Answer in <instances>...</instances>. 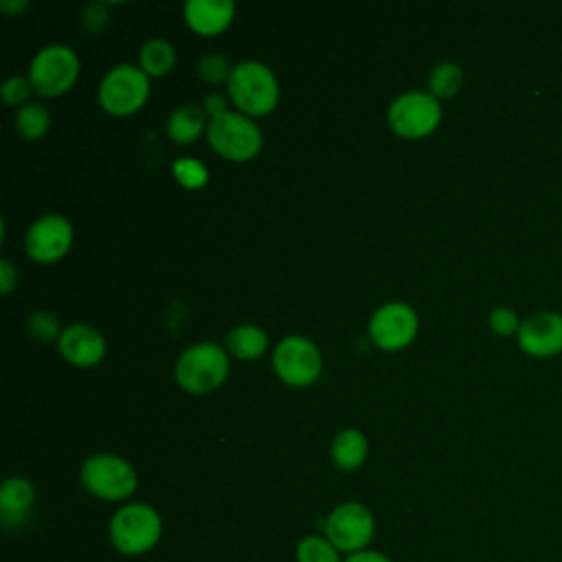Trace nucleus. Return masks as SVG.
Masks as SVG:
<instances>
[{
    "instance_id": "1",
    "label": "nucleus",
    "mask_w": 562,
    "mask_h": 562,
    "mask_svg": "<svg viewBox=\"0 0 562 562\" xmlns=\"http://www.w3.org/2000/svg\"><path fill=\"white\" fill-rule=\"evenodd\" d=\"M112 547L123 555H143L151 551L162 536V518L147 503H127L114 512L108 525Z\"/></svg>"
},
{
    "instance_id": "20",
    "label": "nucleus",
    "mask_w": 562,
    "mask_h": 562,
    "mask_svg": "<svg viewBox=\"0 0 562 562\" xmlns=\"http://www.w3.org/2000/svg\"><path fill=\"white\" fill-rule=\"evenodd\" d=\"M176 64V48L165 37H151L138 48V66L147 77H165Z\"/></svg>"
},
{
    "instance_id": "16",
    "label": "nucleus",
    "mask_w": 562,
    "mask_h": 562,
    "mask_svg": "<svg viewBox=\"0 0 562 562\" xmlns=\"http://www.w3.org/2000/svg\"><path fill=\"white\" fill-rule=\"evenodd\" d=\"M35 503V487L22 476H11L0 487V518L4 527H20Z\"/></svg>"
},
{
    "instance_id": "8",
    "label": "nucleus",
    "mask_w": 562,
    "mask_h": 562,
    "mask_svg": "<svg viewBox=\"0 0 562 562\" xmlns=\"http://www.w3.org/2000/svg\"><path fill=\"white\" fill-rule=\"evenodd\" d=\"M325 538L340 551V553H358L364 551L375 533V518L371 509L358 501H347L336 505L325 522Z\"/></svg>"
},
{
    "instance_id": "15",
    "label": "nucleus",
    "mask_w": 562,
    "mask_h": 562,
    "mask_svg": "<svg viewBox=\"0 0 562 562\" xmlns=\"http://www.w3.org/2000/svg\"><path fill=\"white\" fill-rule=\"evenodd\" d=\"M235 18V2L231 0H189L184 4V20L191 31L200 35L222 33Z\"/></svg>"
},
{
    "instance_id": "32",
    "label": "nucleus",
    "mask_w": 562,
    "mask_h": 562,
    "mask_svg": "<svg viewBox=\"0 0 562 562\" xmlns=\"http://www.w3.org/2000/svg\"><path fill=\"white\" fill-rule=\"evenodd\" d=\"M342 562H391V560H389L384 553H380V551L364 549V551H358V553L347 555Z\"/></svg>"
},
{
    "instance_id": "4",
    "label": "nucleus",
    "mask_w": 562,
    "mask_h": 562,
    "mask_svg": "<svg viewBox=\"0 0 562 562\" xmlns=\"http://www.w3.org/2000/svg\"><path fill=\"white\" fill-rule=\"evenodd\" d=\"M81 485L101 501L119 503L136 492L138 476L130 461L116 454H92L81 465Z\"/></svg>"
},
{
    "instance_id": "29",
    "label": "nucleus",
    "mask_w": 562,
    "mask_h": 562,
    "mask_svg": "<svg viewBox=\"0 0 562 562\" xmlns=\"http://www.w3.org/2000/svg\"><path fill=\"white\" fill-rule=\"evenodd\" d=\"M108 4L105 2H92L81 13V24L88 33H99L108 24Z\"/></svg>"
},
{
    "instance_id": "30",
    "label": "nucleus",
    "mask_w": 562,
    "mask_h": 562,
    "mask_svg": "<svg viewBox=\"0 0 562 562\" xmlns=\"http://www.w3.org/2000/svg\"><path fill=\"white\" fill-rule=\"evenodd\" d=\"M18 285V270L9 259H0V292L9 294Z\"/></svg>"
},
{
    "instance_id": "28",
    "label": "nucleus",
    "mask_w": 562,
    "mask_h": 562,
    "mask_svg": "<svg viewBox=\"0 0 562 562\" xmlns=\"http://www.w3.org/2000/svg\"><path fill=\"white\" fill-rule=\"evenodd\" d=\"M33 86L29 81V77H20V75H13L9 77L2 86H0V94H2V101L7 105H24L29 94H31Z\"/></svg>"
},
{
    "instance_id": "22",
    "label": "nucleus",
    "mask_w": 562,
    "mask_h": 562,
    "mask_svg": "<svg viewBox=\"0 0 562 562\" xmlns=\"http://www.w3.org/2000/svg\"><path fill=\"white\" fill-rule=\"evenodd\" d=\"M48 125H50V112L42 103L29 101L15 114V130L26 140H40L48 132Z\"/></svg>"
},
{
    "instance_id": "3",
    "label": "nucleus",
    "mask_w": 562,
    "mask_h": 562,
    "mask_svg": "<svg viewBox=\"0 0 562 562\" xmlns=\"http://www.w3.org/2000/svg\"><path fill=\"white\" fill-rule=\"evenodd\" d=\"M228 351L215 342L187 347L176 362V382L187 393H211L228 378Z\"/></svg>"
},
{
    "instance_id": "19",
    "label": "nucleus",
    "mask_w": 562,
    "mask_h": 562,
    "mask_svg": "<svg viewBox=\"0 0 562 562\" xmlns=\"http://www.w3.org/2000/svg\"><path fill=\"white\" fill-rule=\"evenodd\" d=\"M268 347V334L257 325H237L226 334V351L239 360H255Z\"/></svg>"
},
{
    "instance_id": "9",
    "label": "nucleus",
    "mask_w": 562,
    "mask_h": 562,
    "mask_svg": "<svg viewBox=\"0 0 562 562\" xmlns=\"http://www.w3.org/2000/svg\"><path fill=\"white\" fill-rule=\"evenodd\" d=\"M391 130L404 138H422L441 123V105L430 92L408 90L400 94L386 112Z\"/></svg>"
},
{
    "instance_id": "10",
    "label": "nucleus",
    "mask_w": 562,
    "mask_h": 562,
    "mask_svg": "<svg viewBox=\"0 0 562 562\" xmlns=\"http://www.w3.org/2000/svg\"><path fill=\"white\" fill-rule=\"evenodd\" d=\"M274 373L290 386H310L318 380L323 360L318 347L299 334L285 336L272 353Z\"/></svg>"
},
{
    "instance_id": "31",
    "label": "nucleus",
    "mask_w": 562,
    "mask_h": 562,
    "mask_svg": "<svg viewBox=\"0 0 562 562\" xmlns=\"http://www.w3.org/2000/svg\"><path fill=\"white\" fill-rule=\"evenodd\" d=\"M202 108H204L206 116H211V121L228 112L224 94H217V92H211V94H206V99H204V105H202Z\"/></svg>"
},
{
    "instance_id": "2",
    "label": "nucleus",
    "mask_w": 562,
    "mask_h": 562,
    "mask_svg": "<svg viewBox=\"0 0 562 562\" xmlns=\"http://www.w3.org/2000/svg\"><path fill=\"white\" fill-rule=\"evenodd\" d=\"M228 97L241 114L263 116L279 101V81L266 64L255 59L241 61L231 72Z\"/></svg>"
},
{
    "instance_id": "12",
    "label": "nucleus",
    "mask_w": 562,
    "mask_h": 562,
    "mask_svg": "<svg viewBox=\"0 0 562 562\" xmlns=\"http://www.w3.org/2000/svg\"><path fill=\"white\" fill-rule=\"evenodd\" d=\"M24 246L31 259L37 263H53L61 259L72 246V224L57 213L35 220L24 237Z\"/></svg>"
},
{
    "instance_id": "7",
    "label": "nucleus",
    "mask_w": 562,
    "mask_h": 562,
    "mask_svg": "<svg viewBox=\"0 0 562 562\" xmlns=\"http://www.w3.org/2000/svg\"><path fill=\"white\" fill-rule=\"evenodd\" d=\"M149 97V77L140 66L119 64L110 68L99 83V103L114 116L134 114Z\"/></svg>"
},
{
    "instance_id": "33",
    "label": "nucleus",
    "mask_w": 562,
    "mask_h": 562,
    "mask_svg": "<svg viewBox=\"0 0 562 562\" xmlns=\"http://www.w3.org/2000/svg\"><path fill=\"white\" fill-rule=\"evenodd\" d=\"M24 9H29V2H26V0H2V2H0V11L7 13V15H18V13H22Z\"/></svg>"
},
{
    "instance_id": "24",
    "label": "nucleus",
    "mask_w": 562,
    "mask_h": 562,
    "mask_svg": "<svg viewBox=\"0 0 562 562\" xmlns=\"http://www.w3.org/2000/svg\"><path fill=\"white\" fill-rule=\"evenodd\" d=\"M171 173L184 189H200L209 182V169L200 160L189 156L176 160L171 165Z\"/></svg>"
},
{
    "instance_id": "26",
    "label": "nucleus",
    "mask_w": 562,
    "mask_h": 562,
    "mask_svg": "<svg viewBox=\"0 0 562 562\" xmlns=\"http://www.w3.org/2000/svg\"><path fill=\"white\" fill-rule=\"evenodd\" d=\"M26 329H29V334L33 336V338H37V340H42V342H50V340H59V336H61V331L64 329H59V321H57V316L53 314V312H44V310H40V312H33L29 318H26Z\"/></svg>"
},
{
    "instance_id": "14",
    "label": "nucleus",
    "mask_w": 562,
    "mask_h": 562,
    "mask_svg": "<svg viewBox=\"0 0 562 562\" xmlns=\"http://www.w3.org/2000/svg\"><path fill=\"white\" fill-rule=\"evenodd\" d=\"M59 351L75 367H92L105 356V338L99 329L86 323H75L61 331Z\"/></svg>"
},
{
    "instance_id": "17",
    "label": "nucleus",
    "mask_w": 562,
    "mask_h": 562,
    "mask_svg": "<svg viewBox=\"0 0 562 562\" xmlns=\"http://www.w3.org/2000/svg\"><path fill=\"white\" fill-rule=\"evenodd\" d=\"M206 127L209 123H206L204 108L193 103H184L176 108L167 119V134L173 143H180V145H189L198 140Z\"/></svg>"
},
{
    "instance_id": "6",
    "label": "nucleus",
    "mask_w": 562,
    "mask_h": 562,
    "mask_svg": "<svg viewBox=\"0 0 562 562\" xmlns=\"http://www.w3.org/2000/svg\"><path fill=\"white\" fill-rule=\"evenodd\" d=\"M79 75V57L66 44H48L35 53L29 66V81L42 97H59L72 88Z\"/></svg>"
},
{
    "instance_id": "18",
    "label": "nucleus",
    "mask_w": 562,
    "mask_h": 562,
    "mask_svg": "<svg viewBox=\"0 0 562 562\" xmlns=\"http://www.w3.org/2000/svg\"><path fill=\"white\" fill-rule=\"evenodd\" d=\"M369 454L367 437L356 428L340 430L331 441V459L340 470H358Z\"/></svg>"
},
{
    "instance_id": "27",
    "label": "nucleus",
    "mask_w": 562,
    "mask_h": 562,
    "mask_svg": "<svg viewBox=\"0 0 562 562\" xmlns=\"http://www.w3.org/2000/svg\"><path fill=\"white\" fill-rule=\"evenodd\" d=\"M487 323H490V329L494 334H498V336H514V334H518L522 321L518 318L516 310H512L507 305H498V307H494L490 312Z\"/></svg>"
},
{
    "instance_id": "21",
    "label": "nucleus",
    "mask_w": 562,
    "mask_h": 562,
    "mask_svg": "<svg viewBox=\"0 0 562 562\" xmlns=\"http://www.w3.org/2000/svg\"><path fill=\"white\" fill-rule=\"evenodd\" d=\"M463 86V70L454 61L437 64L428 75V92L435 99H450Z\"/></svg>"
},
{
    "instance_id": "11",
    "label": "nucleus",
    "mask_w": 562,
    "mask_h": 562,
    "mask_svg": "<svg viewBox=\"0 0 562 562\" xmlns=\"http://www.w3.org/2000/svg\"><path fill=\"white\" fill-rule=\"evenodd\" d=\"M419 321L411 305L391 301L380 305L369 321L371 340L384 351H397L413 342Z\"/></svg>"
},
{
    "instance_id": "23",
    "label": "nucleus",
    "mask_w": 562,
    "mask_h": 562,
    "mask_svg": "<svg viewBox=\"0 0 562 562\" xmlns=\"http://www.w3.org/2000/svg\"><path fill=\"white\" fill-rule=\"evenodd\" d=\"M296 562H340V551L325 536H305L296 544Z\"/></svg>"
},
{
    "instance_id": "13",
    "label": "nucleus",
    "mask_w": 562,
    "mask_h": 562,
    "mask_svg": "<svg viewBox=\"0 0 562 562\" xmlns=\"http://www.w3.org/2000/svg\"><path fill=\"white\" fill-rule=\"evenodd\" d=\"M518 347L531 358H553L562 351V314L536 312L520 323Z\"/></svg>"
},
{
    "instance_id": "25",
    "label": "nucleus",
    "mask_w": 562,
    "mask_h": 562,
    "mask_svg": "<svg viewBox=\"0 0 562 562\" xmlns=\"http://www.w3.org/2000/svg\"><path fill=\"white\" fill-rule=\"evenodd\" d=\"M235 66H231L228 57H224L222 53H206L200 61H198V72L206 83H222L231 79Z\"/></svg>"
},
{
    "instance_id": "5",
    "label": "nucleus",
    "mask_w": 562,
    "mask_h": 562,
    "mask_svg": "<svg viewBox=\"0 0 562 562\" xmlns=\"http://www.w3.org/2000/svg\"><path fill=\"white\" fill-rule=\"evenodd\" d=\"M206 140L222 158L244 162L259 154L263 145V134L250 116L228 110L226 114L209 123Z\"/></svg>"
}]
</instances>
